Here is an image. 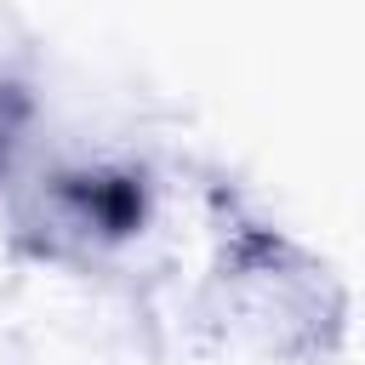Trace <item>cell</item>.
Segmentation results:
<instances>
[{
  "instance_id": "3",
  "label": "cell",
  "mask_w": 365,
  "mask_h": 365,
  "mask_svg": "<svg viewBox=\"0 0 365 365\" xmlns=\"http://www.w3.org/2000/svg\"><path fill=\"white\" fill-rule=\"evenodd\" d=\"M23 120H29V97H23L11 80H0V171H6L11 148H17V131H23Z\"/></svg>"
},
{
  "instance_id": "2",
  "label": "cell",
  "mask_w": 365,
  "mask_h": 365,
  "mask_svg": "<svg viewBox=\"0 0 365 365\" xmlns=\"http://www.w3.org/2000/svg\"><path fill=\"white\" fill-rule=\"evenodd\" d=\"M143 222V177L131 171H63L51 177L23 228L46 257H97L137 234Z\"/></svg>"
},
{
  "instance_id": "1",
  "label": "cell",
  "mask_w": 365,
  "mask_h": 365,
  "mask_svg": "<svg viewBox=\"0 0 365 365\" xmlns=\"http://www.w3.org/2000/svg\"><path fill=\"white\" fill-rule=\"evenodd\" d=\"M217 319L245 331L262 354H325L342 325L331 274L274 228H240L217 257Z\"/></svg>"
}]
</instances>
